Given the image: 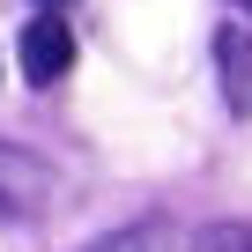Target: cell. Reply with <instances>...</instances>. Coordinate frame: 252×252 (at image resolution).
<instances>
[{
	"label": "cell",
	"mask_w": 252,
	"mask_h": 252,
	"mask_svg": "<svg viewBox=\"0 0 252 252\" xmlns=\"http://www.w3.org/2000/svg\"><path fill=\"white\" fill-rule=\"evenodd\" d=\"M45 200H52V163L0 141V222H30L45 215Z\"/></svg>",
	"instance_id": "6da1fadb"
},
{
	"label": "cell",
	"mask_w": 252,
	"mask_h": 252,
	"mask_svg": "<svg viewBox=\"0 0 252 252\" xmlns=\"http://www.w3.org/2000/svg\"><path fill=\"white\" fill-rule=\"evenodd\" d=\"M15 60H23V82L52 89V82H60V74L74 67V30H67V15H37V23L23 30Z\"/></svg>",
	"instance_id": "7a4b0ae2"
},
{
	"label": "cell",
	"mask_w": 252,
	"mask_h": 252,
	"mask_svg": "<svg viewBox=\"0 0 252 252\" xmlns=\"http://www.w3.org/2000/svg\"><path fill=\"white\" fill-rule=\"evenodd\" d=\"M215 52H222V89H230V111H245V104H252V45H245V30H222V37H215Z\"/></svg>",
	"instance_id": "3957f363"
},
{
	"label": "cell",
	"mask_w": 252,
	"mask_h": 252,
	"mask_svg": "<svg viewBox=\"0 0 252 252\" xmlns=\"http://www.w3.org/2000/svg\"><path fill=\"white\" fill-rule=\"evenodd\" d=\"M193 252H252V230L245 222H215V230L193 237Z\"/></svg>",
	"instance_id": "277c9868"
},
{
	"label": "cell",
	"mask_w": 252,
	"mask_h": 252,
	"mask_svg": "<svg viewBox=\"0 0 252 252\" xmlns=\"http://www.w3.org/2000/svg\"><path fill=\"white\" fill-rule=\"evenodd\" d=\"M37 8H67V0H37Z\"/></svg>",
	"instance_id": "5b68a950"
},
{
	"label": "cell",
	"mask_w": 252,
	"mask_h": 252,
	"mask_svg": "<svg viewBox=\"0 0 252 252\" xmlns=\"http://www.w3.org/2000/svg\"><path fill=\"white\" fill-rule=\"evenodd\" d=\"M245 8H252V0H245Z\"/></svg>",
	"instance_id": "8992f818"
}]
</instances>
